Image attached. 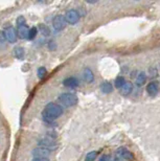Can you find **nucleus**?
Segmentation results:
<instances>
[{
	"label": "nucleus",
	"instance_id": "21",
	"mask_svg": "<svg viewBox=\"0 0 160 161\" xmlns=\"http://www.w3.org/2000/svg\"><path fill=\"white\" fill-rule=\"evenodd\" d=\"M97 152H95V151H92V152L88 153L87 155H86V158H85V161H94L97 159Z\"/></svg>",
	"mask_w": 160,
	"mask_h": 161
},
{
	"label": "nucleus",
	"instance_id": "24",
	"mask_svg": "<svg viewBox=\"0 0 160 161\" xmlns=\"http://www.w3.org/2000/svg\"><path fill=\"white\" fill-rule=\"evenodd\" d=\"M109 160H110V159H109V156L108 155H103L98 161H109Z\"/></svg>",
	"mask_w": 160,
	"mask_h": 161
},
{
	"label": "nucleus",
	"instance_id": "19",
	"mask_svg": "<svg viewBox=\"0 0 160 161\" xmlns=\"http://www.w3.org/2000/svg\"><path fill=\"white\" fill-rule=\"evenodd\" d=\"M124 83H126V80H124V76H118V78H116V80H115V87L118 89H120L121 87H123L124 85Z\"/></svg>",
	"mask_w": 160,
	"mask_h": 161
},
{
	"label": "nucleus",
	"instance_id": "5",
	"mask_svg": "<svg viewBox=\"0 0 160 161\" xmlns=\"http://www.w3.org/2000/svg\"><path fill=\"white\" fill-rule=\"evenodd\" d=\"M67 22L63 15H58L52 20V27L56 31H61L66 27Z\"/></svg>",
	"mask_w": 160,
	"mask_h": 161
},
{
	"label": "nucleus",
	"instance_id": "9",
	"mask_svg": "<svg viewBox=\"0 0 160 161\" xmlns=\"http://www.w3.org/2000/svg\"><path fill=\"white\" fill-rule=\"evenodd\" d=\"M33 155L35 158H47L50 155V152L42 147H38L33 151Z\"/></svg>",
	"mask_w": 160,
	"mask_h": 161
},
{
	"label": "nucleus",
	"instance_id": "14",
	"mask_svg": "<svg viewBox=\"0 0 160 161\" xmlns=\"http://www.w3.org/2000/svg\"><path fill=\"white\" fill-rule=\"evenodd\" d=\"M101 90L103 93L108 94V93H111L113 91V85L110 82H103L101 85Z\"/></svg>",
	"mask_w": 160,
	"mask_h": 161
},
{
	"label": "nucleus",
	"instance_id": "22",
	"mask_svg": "<svg viewBox=\"0 0 160 161\" xmlns=\"http://www.w3.org/2000/svg\"><path fill=\"white\" fill-rule=\"evenodd\" d=\"M16 23H17L18 26H21V25L25 24V18L23 16H20V17L17 18V20H16Z\"/></svg>",
	"mask_w": 160,
	"mask_h": 161
},
{
	"label": "nucleus",
	"instance_id": "7",
	"mask_svg": "<svg viewBox=\"0 0 160 161\" xmlns=\"http://www.w3.org/2000/svg\"><path fill=\"white\" fill-rule=\"evenodd\" d=\"M4 35H5V38L9 43H15L17 41V31L13 26H8L6 30L4 31Z\"/></svg>",
	"mask_w": 160,
	"mask_h": 161
},
{
	"label": "nucleus",
	"instance_id": "13",
	"mask_svg": "<svg viewBox=\"0 0 160 161\" xmlns=\"http://www.w3.org/2000/svg\"><path fill=\"white\" fill-rule=\"evenodd\" d=\"M120 89H121V94L123 95H129L133 90V84L131 82H126Z\"/></svg>",
	"mask_w": 160,
	"mask_h": 161
},
{
	"label": "nucleus",
	"instance_id": "1",
	"mask_svg": "<svg viewBox=\"0 0 160 161\" xmlns=\"http://www.w3.org/2000/svg\"><path fill=\"white\" fill-rule=\"evenodd\" d=\"M63 114V109L60 105L54 104V103H49L45 106L44 110L42 112V117L43 120L50 124L53 120H56L58 117H60Z\"/></svg>",
	"mask_w": 160,
	"mask_h": 161
},
{
	"label": "nucleus",
	"instance_id": "2",
	"mask_svg": "<svg viewBox=\"0 0 160 161\" xmlns=\"http://www.w3.org/2000/svg\"><path fill=\"white\" fill-rule=\"evenodd\" d=\"M37 144L39 147L45 149L47 151H49V152L54 151L58 147V144L56 142V136H52V135H49V134H47L46 136L40 138V139L38 140Z\"/></svg>",
	"mask_w": 160,
	"mask_h": 161
},
{
	"label": "nucleus",
	"instance_id": "8",
	"mask_svg": "<svg viewBox=\"0 0 160 161\" xmlns=\"http://www.w3.org/2000/svg\"><path fill=\"white\" fill-rule=\"evenodd\" d=\"M79 80L74 76H69V78H66L63 80V85L67 88H75V87L79 86Z\"/></svg>",
	"mask_w": 160,
	"mask_h": 161
},
{
	"label": "nucleus",
	"instance_id": "17",
	"mask_svg": "<svg viewBox=\"0 0 160 161\" xmlns=\"http://www.w3.org/2000/svg\"><path fill=\"white\" fill-rule=\"evenodd\" d=\"M39 31L43 35L44 37H48L49 35H50V30H49V27L47 26L46 24H43V23L39 24Z\"/></svg>",
	"mask_w": 160,
	"mask_h": 161
},
{
	"label": "nucleus",
	"instance_id": "20",
	"mask_svg": "<svg viewBox=\"0 0 160 161\" xmlns=\"http://www.w3.org/2000/svg\"><path fill=\"white\" fill-rule=\"evenodd\" d=\"M37 33H38L37 27H31V28H30V31H28V35H27V39L28 40H34L35 37L37 36Z\"/></svg>",
	"mask_w": 160,
	"mask_h": 161
},
{
	"label": "nucleus",
	"instance_id": "18",
	"mask_svg": "<svg viewBox=\"0 0 160 161\" xmlns=\"http://www.w3.org/2000/svg\"><path fill=\"white\" fill-rule=\"evenodd\" d=\"M37 73H38V78H39L40 80H42L45 78V75H47V70L45 67H43V66H41L38 68L37 70Z\"/></svg>",
	"mask_w": 160,
	"mask_h": 161
},
{
	"label": "nucleus",
	"instance_id": "3",
	"mask_svg": "<svg viewBox=\"0 0 160 161\" xmlns=\"http://www.w3.org/2000/svg\"><path fill=\"white\" fill-rule=\"evenodd\" d=\"M59 99L60 104L64 106V107H72L78 104L79 102V98L78 96L73 93H70V92H66V93H62V94L59 95Z\"/></svg>",
	"mask_w": 160,
	"mask_h": 161
},
{
	"label": "nucleus",
	"instance_id": "4",
	"mask_svg": "<svg viewBox=\"0 0 160 161\" xmlns=\"http://www.w3.org/2000/svg\"><path fill=\"white\" fill-rule=\"evenodd\" d=\"M133 159V154L127 147H118L114 154V161H129Z\"/></svg>",
	"mask_w": 160,
	"mask_h": 161
},
{
	"label": "nucleus",
	"instance_id": "23",
	"mask_svg": "<svg viewBox=\"0 0 160 161\" xmlns=\"http://www.w3.org/2000/svg\"><path fill=\"white\" fill-rule=\"evenodd\" d=\"M48 47H49V49H50V50H54V49H56V48H57V45H56V43H54V41H49Z\"/></svg>",
	"mask_w": 160,
	"mask_h": 161
},
{
	"label": "nucleus",
	"instance_id": "11",
	"mask_svg": "<svg viewBox=\"0 0 160 161\" xmlns=\"http://www.w3.org/2000/svg\"><path fill=\"white\" fill-rule=\"evenodd\" d=\"M83 79H84L85 82H87V83L93 82L94 75H93V72H92V70L90 68L86 67V68L83 70Z\"/></svg>",
	"mask_w": 160,
	"mask_h": 161
},
{
	"label": "nucleus",
	"instance_id": "10",
	"mask_svg": "<svg viewBox=\"0 0 160 161\" xmlns=\"http://www.w3.org/2000/svg\"><path fill=\"white\" fill-rule=\"evenodd\" d=\"M159 91V85L157 82H151L146 86V92L149 93V95L155 96Z\"/></svg>",
	"mask_w": 160,
	"mask_h": 161
},
{
	"label": "nucleus",
	"instance_id": "6",
	"mask_svg": "<svg viewBox=\"0 0 160 161\" xmlns=\"http://www.w3.org/2000/svg\"><path fill=\"white\" fill-rule=\"evenodd\" d=\"M64 17H65V20H66L67 23L73 25V24L78 23L81 16H80L79 12L75 11V9H69V11L66 12V14Z\"/></svg>",
	"mask_w": 160,
	"mask_h": 161
},
{
	"label": "nucleus",
	"instance_id": "12",
	"mask_svg": "<svg viewBox=\"0 0 160 161\" xmlns=\"http://www.w3.org/2000/svg\"><path fill=\"white\" fill-rule=\"evenodd\" d=\"M28 31L30 28L26 24H23L21 26H18V31H17V35L19 36L20 39H27V35H28Z\"/></svg>",
	"mask_w": 160,
	"mask_h": 161
},
{
	"label": "nucleus",
	"instance_id": "25",
	"mask_svg": "<svg viewBox=\"0 0 160 161\" xmlns=\"http://www.w3.org/2000/svg\"><path fill=\"white\" fill-rule=\"evenodd\" d=\"M33 161H49V159H47V158H34Z\"/></svg>",
	"mask_w": 160,
	"mask_h": 161
},
{
	"label": "nucleus",
	"instance_id": "16",
	"mask_svg": "<svg viewBox=\"0 0 160 161\" xmlns=\"http://www.w3.org/2000/svg\"><path fill=\"white\" fill-rule=\"evenodd\" d=\"M14 53H15V57L17 58L18 60H23L24 59V54H25V51H24V48L21 47V46H17L14 48Z\"/></svg>",
	"mask_w": 160,
	"mask_h": 161
},
{
	"label": "nucleus",
	"instance_id": "15",
	"mask_svg": "<svg viewBox=\"0 0 160 161\" xmlns=\"http://www.w3.org/2000/svg\"><path fill=\"white\" fill-rule=\"evenodd\" d=\"M146 72H143V71L139 72L138 75H137V78H136V85L138 87H142L146 84Z\"/></svg>",
	"mask_w": 160,
	"mask_h": 161
}]
</instances>
